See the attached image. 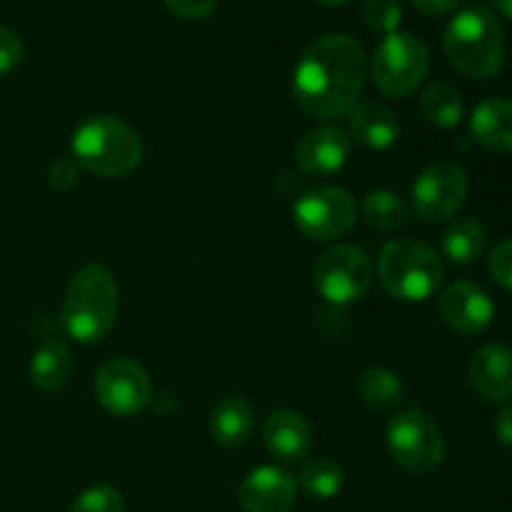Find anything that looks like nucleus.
Here are the masks:
<instances>
[{"label": "nucleus", "instance_id": "obj_1", "mask_svg": "<svg viewBox=\"0 0 512 512\" xmlns=\"http://www.w3.org/2000/svg\"><path fill=\"white\" fill-rule=\"evenodd\" d=\"M368 78L363 45L345 33L315 38L293 73V98L308 118H345L358 105Z\"/></svg>", "mask_w": 512, "mask_h": 512}, {"label": "nucleus", "instance_id": "obj_2", "mask_svg": "<svg viewBox=\"0 0 512 512\" xmlns=\"http://www.w3.org/2000/svg\"><path fill=\"white\" fill-rule=\"evenodd\" d=\"M75 165L98 178L133 173L145 155L143 138L133 125L115 115H93L75 128L70 138Z\"/></svg>", "mask_w": 512, "mask_h": 512}, {"label": "nucleus", "instance_id": "obj_3", "mask_svg": "<svg viewBox=\"0 0 512 512\" xmlns=\"http://www.w3.org/2000/svg\"><path fill=\"white\" fill-rule=\"evenodd\" d=\"M118 318V283L103 265H85L65 288L63 330L78 343H100Z\"/></svg>", "mask_w": 512, "mask_h": 512}, {"label": "nucleus", "instance_id": "obj_4", "mask_svg": "<svg viewBox=\"0 0 512 512\" xmlns=\"http://www.w3.org/2000/svg\"><path fill=\"white\" fill-rule=\"evenodd\" d=\"M443 48L450 65L465 78L488 80L505 63L503 25L483 5L465 8L445 28Z\"/></svg>", "mask_w": 512, "mask_h": 512}, {"label": "nucleus", "instance_id": "obj_5", "mask_svg": "<svg viewBox=\"0 0 512 512\" xmlns=\"http://www.w3.org/2000/svg\"><path fill=\"white\" fill-rule=\"evenodd\" d=\"M378 275L393 298L403 303H423L443 285L445 265L425 243L398 238L380 250Z\"/></svg>", "mask_w": 512, "mask_h": 512}, {"label": "nucleus", "instance_id": "obj_6", "mask_svg": "<svg viewBox=\"0 0 512 512\" xmlns=\"http://www.w3.org/2000/svg\"><path fill=\"white\" fill-rule=\"evenodd\" d=\"M430 70V55L423 40L410 33H390L380 40L370 60V75L388 98H405L420 88Z\"/></svg>", "mask_w": 512, "mask_h": 512}, {"label": "nucleus", "instance_id": "obj_7", "mask_svg": "<svg viewBox=\"0 0 512 512\" xmlns=\"http://www.w3.org/2000/svg\"><path fill=\"white\" fill-rule=\"evenodd\" d=\"M388 450L408 473H433L445 458V438L423 410H405L388 423Z\"/></svg>", "mask_w": 512, "mask_h": 512}, {"label": "nucleus", "instance_id": "obj_8", "mask_svg": "<svg viewBox=\"0 0 512 512\" xmlns=\"http://www.w3.org/2000/svg\"><path fill=\"white\" fill-rule=\"evenodd\" d=\"M313 283L328 303H358L373 285V260L355 245H335L315 263Z\"/></svg>", "mask_w": 512, "mask_h": 512}, {"label": "nucleus", "instance_id": "obj_9", "mask_svg": "<svg viewBox=\"0 0 512 512\" xmlns=\"http://www.w3.org/2000/svg\"><path fill=\"white\" fill-rule=\"evenodd\" d=\"M358 208L348 190L338 185H320L300 195L293 205V223L305 238L335 240L353 230Z\"/></svg>", "mask_w": 512, "mask_h": 512}, {"label": "nucleus", "instance_id": "obj_10", "mask_svg": "<svg viewBox=\"0 0 512 512\" xmlns=\"http://www.w3.org/2000/svg\"><path fill=\"white\" fill-rule=\"evenodd\" d=\"M468 173L455 160L428 165L413 183V208L425 223H445L468 198Z\"/></svg>", "mask_w": 512, "mask_h": 512}, {"label": "nucleus", "instance_id": "obj_11", "mask_svg": "<svg viewBox=\"0 0 512 512\" xmlns=\"http://www.w3.org/2000/svg\"><path fill=\"white\" fill-rule=\"evenodd\" d=\"M95 398L115 418H133L153 400V383L143 365L130 358H113L95 375Z\"/></svg>", "mask_w": 512, "mask_h": 512}, {"label": "nucleus", "instance_id": "obj_12", "mask_svg": "<svg viewBox=\"0 0 512 512\" xmlns=\"http://www.w3.org/2000/svg\"><path fill=\"white\" fill-rule=\"evenodd\" d=\"M438 313L448 328L473 338V335L485 333L493 325L495 305L480 285L470 283V280H460V283H453L440 295Z\"/></svg>", "mask_w": 512, "mask_h": 512}, {"label": "nucleus", "instance_id": "obj_13", "mask_svg": "<svg viewBox=\"0 0 512 512\" xmlns=\"http://www.w3.org/2000/svg\"><path fill=\"white\" fill-rule=\"evenodd\" d=\"M350 150H353L350 135L333 125H325L310 130L295 143V165L310 178H328L348 163Z\"/></svg>", "mask_w": 512, "mask_h": 512}, {"label": "nucleus", "instance_id": "obj_14", "mask_svg": "<svg viewBox=\"0 0 512 512\" xmlns=\"http://www.w3.org/2000/svg\"><path fill=\"white\" fill-rule=\"evenodd\" d=\"M298 493V483L288 470L278 465H260L250 470L238 490L245 512H290Z\"/></svg>", "mask_w": 512, "mask_h": 512}, {"label": "nucleus", "instance_id": "obj_15", "mask_svg": "<svg viewBox=\"0 0 512 512\" xmlns=\"http://www.w3.org/2000/svg\"><path fill=\"white\" fill-rule=\"evenodd\" d=\"M470 383L480 398L508 403L512 398V348L503 343L483 345L470 360Z\"/></svg>", "mask_w": 512, "mask_h": 512}, {"label": "nucleus", "instance_id": "obj_16", "mask_svg": "<svg viewBox=\"0 0 512 512\" xmlns=\"http://www.w3.org/2000/svg\"><path fill=\"white\" fill-rule=\"evenodd\" d=\"M263 440L268 453L280 463H300L308 458L313 445V430L308 420L295 410H275L263 425Z\"/></svg>", "mask_w": 512, "mask_h": 512}, {"label": "nucleus", "instance_id": "obj_17", "mask_svg": "<svg viewBox=\"0 0 512 512\" xmlns=\"http://www.w3.org/2000/svg\"><path fill=\"white\" fill-rule=\"evenodd\" d=\"M353 138L370 150H388L400 135L398 115L380 103H358L348 113Z\"/></svg>", "mask_w": 512, "mask_h": 512}, {"label": "nucleus", "instance_id": "obj_18", "mask_svg": "<svg viewBox=\"0 0 512 512\" xmlns=\"http://www.w3.org/2000/svg\"><path fill=\"white\" fill-rule=\"evenodd\" d=\"M475 143L495 153H512V100L488 98L478 103L470 118Z\"/></svg>", "mask_w": 512, "mask_h": 512}, {"label": "nucleus", "instance_id": "obj_19", "mask_svg": "<svg viewBox=\"0 0 512 512\" xmlns=\"http://www.w3.org/2000/svg\"><path fill=\"white\" fill-rule=\"evenodd\" d=\"M255 425L253 405L243 395H228L210 413V435L223 448H240L250 440Z\"/></svg>", "mask_w": 512, "mask_h": 512}, {"label": "nucleus", "instance_id": "obj_20", "mask_svg": "<svg viewBox=\"0 0 512 512\" xmlns=\"http://www.w3.org/2000/svg\"><path fill=\"white\" fill-rule=\"evenodd\" d=\"M70 373H73V355L63 340H45L30 360V380L45 393L63 388L70 380Z\"/></svg>", "mask_w": 512, "mask_h": 512}, {"label": "nucleus", "instance_id": "obj_21", "mask_svg": "<svg viewBox=\"0 0 512 512\" xmlns=\"http://www.w3.org/2000/svg\"><path fill=\"white\" fill-rule=\"evenodd\" d=\"M488 245V230L475 218H458L443 233V253L455 265H473L483 258Z\"/></svg>", "mask_w": 512, "mask_h": 512}, {"label": "nucleus", "instance_id": "obj_22", "mask_svg": "<svg viewBox=\"0 0 512 512\" xmlns=\"http://www.w3.org/2000/svg\"><path fill=\"white\" fill-rule=\"evenodd\" d=\"M358 395L375 410H390L403 403L405 388L398 375L388 368H368L358 378Z\"/></svg>", "mask_w": 512, "mask_h": 512}, {"label": "nucleus", "instance_id": "obj_23", "mask_svg": "<svg viewBox=\"0 0 512 512\" xmlns=\"http://www.w3.org/2000/svg\"><path fill=\"white\" fill-rule=\"evenodd\" d=\"M363 218L375 230H403L410 223V208L398 193L373 190L363 200Z\"/></svg>", "mask_w": 512, "mask_h": 512}, {"label": "nucleus", "instance_id": "obj_24", "mask_svg": "<svg viewBox=\"0 0 512 512\" xmlns=\"http://www.w3.org/2000/svg\"><path fill=\"white\" fill-rule=\"evenodd\" d=\"M345 470L343 465L335 463L330 458H315L300 470L298 488L303 490L308 498L315 500H330L343 490Z\"/></svg>", "mask_w": 512, "mask_h": 512}, {"label": "nucleus", "instance_id": "obj_25", "mask_svg": "<svg viewBox=\"0 0 512 512\" xmlns=\"http://www.w3.org/2000/svg\"><path fill=\"white\" fill-rule=\"evenodd\" d=\"M465 113L463 95L450 83H435L423 95V115L438 128H455Z\"/></svg>", "mask_w": 512, "mask_h": 512}, {"label": "nucleus", "instance_id": "obj_26", "mask_svg": "<svg viewBox=\"0 0 512 512\" xmlns=\"http://www.w3.org/2000/svg\"><path fill=\"white\" fill-rule=\"evenodd\" d=\"M70 512H125V500L113 485H93L80 493V498L70 505Z\"/></svg>", "mask_w": 512, "mask_h": 512}, {"label": "nucleus", "instance_id": "obj_27", "mask_svg": "<svg viewBox=\"0 0 512 512\" xmlns=\"http://www.w3.org/2000/svg\"><path fill=\"white\" fill-rule=\"evenodd\" d=\"M403 18L400 0H365L363 3V20L370 30L378 33H395Z\"/></svg>", "mask_w": 512, "mask_h": 512}, {"label": "nucleus", "instance_id": "obj_28", "mask_svg": "<svg viewBox=\"0 0 512 512\" xmlns=\"http://www.w3.org/2000/svg\"><path fill=\"white\" fill-rule=\"evenodd\" d=\"M488 270L500 288L512 290V240H503L488 258Z\"/></svg>", "mask_w": 512, "mask_h": 512}, {"label": "nucleus", "instance_id": "obj_29", "mask_svg": "<svg viewBox=\"0 0 512 512\" xmlns=\"http://www.w3.org/2000/svg\"><path fill=\"white\" fill-rule=\"evenodd\" d=\"M23 60V43L10 28L0 25V75L15 70Z\"/></svg>", "mask_w": 512, "mask_h": 512}, {"label": "nucleus", "instance_id": "obj_30", "mask_svg": "<svg viewBox=\"0 0 512 512\" xmlns=\"http://www.w3.org/2000/svg\"><path fill=\"white\" fill-rule=\"evenodd\" d=\"M48 183L53 185L55 190H60V193H68L70 188H75V185H78V165H75V160H55V163L50 165Z\"/></svg>", "mask_w": 512, "mask_h": 512}, {"label": "nucleus", "instance_id": "obj_31", "mask_svg": "<svg viewBox=\"0 0 512 512\" xmlns=\"http://www.w3.org/2000/svg\"><path fill=\"white\" fill-rule=\"evenodd\" d=\"M170 10L175 15L185 20H200L208 18L215 8H218V0H165Z\"/></svg>", "mask_w": 512, "mask_h": 512}, {"label": "nucleus", "instance_id": "obj_32", "mask_svg": "<svg viewBox=\"0 0 512 512\" xmlns=\"http://www.w3.org/2000/svg\"><path fill=\"white\" fill-rule=\"evenodd\" d=\"M495 435L505 448H512V405H505L498 415H495Z\"/></svg>", "mask_w": 512, "mask_h": 512}, {"label": "nucleus", "instance_id": "obj_33", "mask_svg": "<svg viewBox=\"0 0 512 512\" xmlns=\"http://www.w3.org/2000/svg\"><path fill=\"white\" fill-rule=\"evenodd\" d=\"M460 3H463V0H413L415 8L423 10V13L428 15H445L450 13V10L458 8Z\"/></svg>", "mask_w": 512, "mask_h": 512}, {"label": "nucleus", "instance_id": "obj_34", "mask_svg": "<svg viewBox=\"0 0 512 512\" xmlns=\"http://www.w3.org/2000/svg\"><path fill=\"white\" fill-rule=\"evenodd\" d=\"M493 3H495V8L505 15V18L512 20V0H493Z\"/></svg>", "mask_w": 512, "mask_h": 512}, {"label": "nucleus", "instance_id": "obj_35", "mask_svg": "<svg viewBox=\"0 0 512 512\" xmlns=\"http://www.w3.org/2000/svg\"><path fill=\"white\" fill-rule=\"evenodd\" d=\"M318 3H323V5H343V3H348V0H318Z\"/></svg>", "mask_w": 512, "mask_h": 512}]
</instances>
